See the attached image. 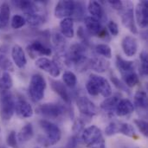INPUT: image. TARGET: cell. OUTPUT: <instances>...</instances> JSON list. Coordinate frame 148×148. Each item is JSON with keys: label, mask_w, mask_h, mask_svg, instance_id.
Here are the masks:
<instances>
[{"label": "cell", "mask_w": 148, "mask_h": 148, "mask_svg": "<svg viewBox=\"0 0 148 148\" xmlns=\"http://www.w3.org/2000/svg\"><path fill=\"white\" fill-rule=\"evenodd\" d=\"M37 113L48 119L57 120L65 114L73 117V110L62 104L58 103H44L39 106L36 109Z\"/></svg>", "instance_id": "cell-1"}, {"label": "cell", "mask_w": 148, "mask_h": 148, "mask_svg": "<svg viewBox=\"0 0 148 148\" xmlns=\"http://www.w3.org/2000/svg\"><path fill=\"white\" fill-rule=\"evenodd\" d=\"M82 140L88 148H106L101 130L96 126H90L82 131Z\"/></svg>", "instance_id": "cell-2"}, {"label": "cell", "mask_w": 148, "mask_h": 148, "mask_svg": "<svg viewBox=\"0 0 148 148\" xmlns=\"http://www.w3.org/2000/svg\"><path fill=\"white\" fill-rule=\"evenodd\" d=\"M39 123L46 134V137L42 138V144L46 147L57 144L62 138V132L60 128L56 124L47 120H41Z\"/></svg>", "instance_id": "cell-3"}, {"label": "cell", "mask_w": 148, "mask_h": 148, "mask_svg": "<svg viewBox=\"0 0 148 148\" xmlns=\"http://www.w3.org/2000/svg\"><path fill=\"white\" fill-rule=\"evenodd\" d=\"M46 87H47L46 81L42 75L40 74L33 75L30 79L29 88H28V92L30 99L35 102H38L42 101L44 96V91L46 89Z\"/></svg>", "instance_id": "cell-4"}, {"label": "cell", "mask_w": 148, "mask_h": 148, "mask_svg": "<svg viewBox=\"0 0 148 148\" xmlns=\"http://www.w3.org/2000/svg\"><path fill=\"white\" fill-rule=\"evenodd\" d=\"M15 113V99L10 91L0 93V115L4 121H10Z\"/></svg>", "instance_id": "cell-5"}, {"label": "cell", "mask_w": 148, "mask_h": 148, "mask_svg": "<svg viewBox=\"0 0 148 148\" xmlns=\"http://www.w3.org/2000/svg\"><path fill=\"white\" fill-rule=\"evenodd\" d=\"M122 24L128 29L133 34L136 35L138 33L135 19H134V5L131 2L123 3L122 9L119 11Z\"/></svg>", "instance_id": "cell-6"}, {"label": "cell", "mask_w": 148, "mask_h": 148, "mask_svg": "<svg viewBox=\"0 0 148 148\" xmlns=\"http://www.w3.org/2000/svg\"><path fill=\"white\" fill-rule=\"evenodd\" d=\"M76 104L82 118L91 119L98 114V108L95 104L86 96H79L76 100Z\"/></svg>", "instance_id": "cell-7"}, {"label": "cell", "mask_w": 148, "mask_h": 148, "mask_svg": "<svg viewBox=\"0 0 148 148\" xmlns=\"http://www.w3.org/2000/svg\"><path fill=\"white\" fill-rule=\"evenodd\" d=\"M89 80L92 81L96 86L99 95H101L104 98H108L112 95V88L106 78L95 74H90Z\"/></svg>", "instance_id": "cell-8"}, {"label": "cell", "mask_w": 148, "mask_h": 148, "mask_svg": "<svg viewBox=\"0 0 148 148\" xmlns=\"http://www.w3.org/2000/svg\"><path fill=\"white\" fill-rule=\"evenodd\" d=\"M75 10V1H59L55 8V16L57 18H68L73 16Z\"/></svg>", "instance_id": "cell-9"}, {"label": "cell", "mask_w": 148, "mask_h": 148, "mask_svg": "<svg viewBox=\"0 0 148 148\" xmlns=\"http://www.w3.org/2000/svg\"><path fill=\"white\" fill-rule=\"evenodd\" d=\"M36 65L42 70L49 73L52 77H58L61 74V69L59 65H57L55 61H51L45 57L38 58L36 61Z\"/></svg>", "instance_id": "cell-10"}, {"label": "cell", "mask_w": 148, "mask_h": 148, "mask_svg": "<svg viewBox=\"0 0 148 148\" xmlns=\"http://www.w3.org/2000/svg\"><path fill=\"white\" fill-rule=\"evenodd\" d=\"M135 17L138 25L146 29L148 23V2L146 0L138 3L135 8Z\"/></svg>", "instance_id": "cell-11"}, {"label": "cell", "mask_w": 148, "mask_h": 148, "mask_svg": "<svg viewBox=\"0 0 148 148\" xmlns=\"http://www.w3.org/2000/svg\"><path fill=\"white\" fill-rule=\"evenodd\" d=\"M15 112L22 119L30 118L34 113L31 105L23 97H18L15 101Z\"/></svg>", "instance_id": "cell-12"}, {"label": "cell", "mask_w": 148, "mask_h": 148, "mask_svg": "<svg viewBox=\"0 0 148 148\" xmlns=\"http://www.w3.org/2000/svg\"><path fill=\"white\" fill-rule=\"evenodd\" d=\"M27 51L31 58H35L36 56H50L52 53L50 48L38 40L32 42L27 47Z\"/></svg>", "instance_id": "cell-13"}, {"label": "cell", "mask_w": 148, "mask_h": 148, "mask_svg": "<svg viewBox=\"0 0 148 148\" xmlns=\"http://www.w3.org/2000/svg\"><path fill=\"white\" fill-rule=\"evenodd\" d=\"M121 47L125 55L128 57L134 56L138 50L137 39L133 36H126L121 42Z\"/></svg>", "instance_id": "cell-14"}, {"label": "cell", "mask_w": 148, "mask_h": 148, "mask_svg": "<svg viewBox=\"0 0 148 148\" xmlns=\"http://www.w3.org/2000/svg\"><path fill=\"white\" fill-rule=\"evenodd\" d=\"M110 67V62L105 59L99 56H95L88 59V69H93L99 73L106 72Z\"/></svg>", "instance_id": "cell-15"}, {"label": "cell", "mask_w": 148, "mask_h": 148, "mask_svg": "<svg viewBox=\"0 0 148 148\" xmlns=\"http://www.w3.org/2000/svg\"><path fill=\"white\" fill-rule=\"evenodd\" d=\"M88 10L92 17L97 19L99 22H106L107 15L101 6V4L97 1H89L88 4Z\"/></svg>", "instance_id": "cell-16"}, {"label": "cell", "mask_w": 148, "mask_h": 148, "mask_svg": "<svg viewBox=\"0 0 148 148\" xmlns=\"http://www.w3.org/2000/svg\"><path fill=\"white\" fill-rule=\"evenodd\" d=\"M134 105L130 100L121 99L115 108L114 114L119 117H122L131 114L132 113H134Z\"/></svg>", "instance_id": "cell-17"}, {"label": "cell", "mask_w": 148, "mask_h": 148, "mask_svg": "<svg viewBox=\"0 0 148 148\" xmlns=\"http://www.w3.org/2000/svg\"><path fill=\"white\" fill-rule=\"evenodd\" d=\"M50 86H51V88L54 90V92L56 94H57L67 104L70 105V103H71L70 94L69 93V91L67 90L65 85L62 82L51 79L50 80Z\"/></svg>", "instance_id": "cell-18"}, {"label": "cell", "mask_w": 148, "mask_h": 148, "mask_svg": "<svg viewBox=\"0 0 148 148\" xmlns=\"http://www.w3.org/2000/svg\"><path fill=\"white\" fill-rule=\"evenodd\" d=\"M11 57L14 63L19 69H23L27 64V59L23 48L17 44L14 45L11 49Z\"/></svg>", "instance_id": "cell-19"}, {"label": "cell", "mask_w": 148, "mask_h": 148, "mask_svg": "<svg viewBox=\"0 0 148 148\" xmlns=\"http://www.w3.org/2000/svg\"><path fill=\"white\" fill-rule=\"evenodd\" d=\"M115 64L116 67L118 69V70L120 71L121 76L134 72L135 71V65L134 62L133 61H128V60H125L124 58H122L121 56H116V60H115Z\"/></svg>", "instance_id": "cell-20"}, {"label": "cell", "mask_w": 148, "mask_h": 148, "mask_svg": "<svg viewBox=\"0 0 148 148\" xmlns=\"http://www.w3.org/2000/svg\"><path fill=\"white\" fill-rule=\"evenodd\" d=\"M9 46L3 44L0 46V68L8 72L14 71V65L8 57Z\"/></svg>", "instance_id": "cell-21"}, {"label": "cell", "mask_w": 148, "mask_h": 148, "mask_svg": "<svg viewBox=\"0 0 148 148\" xmlns=\"http://www.w3.org/2000/svg\"><path fill=\"white\" fill-rule=\"evenodd\" d=\"M120 100L121 98L119 95H114L113 96L111 95L108 98H105V100L101 103V108L103 111L107 112L109 116H113L114 114L115 108Z\"/></svg>", "instance_id": "cell-22"}, {"label": "cell", "mask_w": 148, "mask_h": 148, "mask_svg": "<svg viewBox=\"0 0 148 148\" xmlns=\"http://www.w3.org/2000/svg\"><path fill=\"white\" fill-rule=\"evenodd\" d=\"M24 19L26 23L31 27H39L45 23L47 20V16L45 14L36 12L31 14H24Z\"/></svg>", "instance_id": "cell-23"}, {"label": "cell", "mask_w": 148, "mask_h": 148, "mask_svg": "<svg viewBox=\"0 0 148 148\" xmlns=\"http://www.w3.org/2000/svg\"><path fill=\"white\" fill-rule=\"evenodd\" d=\"M83 21L85 23L87 32L91 36H97L100 30L102 29L101 22L92 16H85Z\"/></svg>", "instance_id": "cell-24"}, {"label": "cell", "mask_w": 148, "mask_h": 148, "mask_svg": "<svg viewBox=\"0 0 148 148\" xmlns=\"http://www.w3.org/2000/svg\"><path fill=\"white\" fill-rule=\"evenodd\" d=\"M61 34L67 38H72L75 34L74 30V20L71 17L64 18L60 23Z\"/></svg>", "instance_id": "cell-25"}, {"label": "cell", "mask_w": 148, "mask_h": 148, "mask_svg": "<svg viewBox=\"0 0 148 148\" xmlns=\"http://www.w3.org/2000/svg\"><path fill=\"white\" fill-rule=\"evenodd\" d=\"M13 3L17 6L24 14H31L39 12L38 6L36 3L33 1H14Z\"/></svg>", "instance_id": "cell-26"}, {"label": "cell", "mask_w": 148, "mask_h": 148, "mask_svg": "<svg viewBox=\"0 0 148 148\" xmlns=\"http://www.w3.org/2000/svg\"><path fill=\"white\" fill-rule=\"evenodd\" d=\"M52 42L54 44V47L56 48V51L59 54L65 53L66 46H67V41L65 37L61 34V32L54 31L52 34Z\"/></svg>", "instance_id": "cell-27"}, {"label": "cell", "mask_w": 148, "mask_h": 148, "mask_svg": "<svg viewBox=\"0 0 148 148\" xmlns=\"http://www.w3.org/2000/svg\"><path fill=\"white\" fill-rule=\"evenodd\" d=\"M147 94L144 90H139L134 95V105L139 110H142L145 113L147 109Z\"/></svg>", "instance_id": "cell-28"}, {"label": "cell", "mask_w": 148, "mask_h": 148, "mask_svg": "<svg viewBox=\"0 0 148 148\" xmlns=\"http://www.w3.org/2000/svg\"><path fill=\"white\" fill-rule=\"evenodd\" d=\"M34 136V129L31 124L28 123L23 126L17 135V140L21 143H25L29 141Z\"/></svg>", "instance_id": "cell-29"}, {"label": "cell", "mask_w": 148, "mask_h": 148, "mask_svg": "<svg viewBox=\"0 0 148 148\" xmlns=\"http://www.w3.org/2000/svg\"><path fill=\"white\" fill-rule=\"evenodd\" d=\"M10 17V8L8 3L4 2L0 7V28L6 29Z\"/></svg>", "instance_id": "cell-30"}, {"label": "cell", "mask_w": 148, "mask_h": 148, "mask_svg": "<svg viewBox=\"0 0 148 148\" xmlns=\"http://www.w3.org/2000/svg\"><path fill=\"white\" fill-rule=\"evenodd\" d=\"M85 13H86V10H85L84 3L81 1L75 2V10H74L72 19L76 20L77 22H81L85 18Z\"/></svg>", "instance_id": "cell-31"}, {"label": "cell", "mask_w": 148, "mask_h": 148, "mask_svg": "<svg viewBox=\"0 0 148 148\" xmlns=\"http://www.w3.org/2000/svg\"><path fill=\"white\" fill-rule=\"evenodd\" d=\"M122 79L124 81L125 85L127 88H134L136 85H138L140 83V77H139L138 74L136 73V71L123 75Z\"/></svg>", "instance_id": "cell-32"}, {"label": "cell", "mask_w": 148, "mask_h": 148, "mask_svg": "<svg viewBox=\"0 0 148 148\" xmlns=\"http://www.w3.org/2000/svg\"><path fill=\"white\" fill-rule=\"evenodd\" d=\"M119 134H121L127 136V137L137 139V135H136V133L134 131V127L128 123L119 122Z\"/></svg>", "instance_id": "cell-33"}, {"label": "cell", "mask_w": 148, "mask_h": 148, "mask_svg": "<svg viewBox=\"0 0 148 148\" xmlns=\"http://www.w3.org/2000/svg\"><path fill=\"white\" fill-rule=\"evenodd\" d=\"M13 86V81L10 75L8 72H4L0 77V90L1 91H10Z\"/></svg>", "instance_id": "cell-34"}, {"label": "cell", "mask_w": 148, "mask_h": 148, "mask_svg": "<svg viewBox=\"0 0 148 148\" xmlns=\"http://www.w3.org/2000/svg\"><path fill=\"white\" fill-rule=\"evenodd\" d=\"M95 52L105 57V59H110L112 58V50L109 45L106 44V43H101V44H97L95 48Z\"/></svg>", "instance_id": "cell-35"}, {"label": "cell", "mask_w": 148, "mask_h": 148, "mask_svg": "<svg viewBox=\"0 0 148 148\" xmlns=\"http://www.w3.org/2000/svg\"><path fill=\"white\" fill-rule=\"evenodd\" d=\"M62 80L65 85L69 88H75L77 84V78L76 75L71 71H66L62 75Z\"/></svg>", "instance_id": "cell-36"}, {"label": "cell", "mask_w": 148, "mask_h": 148, "mask_svg": "<svg viewBox=\"0 0 148 148\" xmlns=\"http://www.w3.org/2000/svg\"><path fill=\"white\" fill-rule=\"evenodd\" d=\"M140 74L142 75H147L148 72V56L147 52L146 50H143L140 55Z\"/></svg>", "instance_id": "cell-37"}, {"label": "cell", "mask_w": 148, "mask_h": 148, "mask_svg": "<svg viewBox=\"0 0 148 148\" xmlns=\"http://www.w3.org/2000/svg\"><path fill=\"white\" fill-rule=\"evenodd\" d=\"M26 23V21L24 19V17L23 16H20V15H14L12 19H11V28L12 29H20L22 28L23 26H24Z\"/></svg>", "instance_id": "cell-38"}, {"label": "cell", "mask_w": 148, "mask_h": 148, "mask_svg": "<svg viewBox=\"0 0 148 148\" xmlns=\"http://www.w3.org/2000/svg\"><path fill=\"white\" fill-rule=\"evenodd\" d=\"M134 123L135 124V126L138 127L139 131L145 136L147 137L148 135V125L147 122L145 120L142 119H135L134 121Z\"/></svg>", "instance_id": "cell-39"}, {"label": "cell", "mask_w": 148, "mask_h": 148, "mask_svg": "<svg viewBox=\"0 0 148 148\" xmlns=\"http://www.w3.org/2000/svg\"><path fill=\"white\" fill-rule=\"evenodd\" d=\"M77 36L78 37L82 40V44H84L85 46L88 47L90 44V41H89V34L87 32V30H85V29L82 26H80L77 29Z\"/></svg>", "instance_id": "cell-40"}, {"label": "cell", "mask_w": 148, "mask_h": 148, "mask_svg": "<svg viewBox=\"0 0 148 148\" xmlns=\"http://www.w3.org/2000/svg\"><path fill=\"white\" fill-rule=\"evenodd\" d=\"M105 134L107 136H113L116 134H119V122L112 121L108 124V126L105 129Z\"/></svg>", "instance_id": "cell-41"}, {"label": "cell", "mask_w": 148, "mask_h": 148, "mask_svg": "<svg viewBox=\"0 0 148 148\" xmlns=\"http://www.w3.org/2000/svg\"><path fill=\"white\" fill-rule=\"evenodd\" d=\"M111 82H113V84L121 91H124V92H127L129 93V90H128V88L125 85V83L123 82H121L116 75H111Z\"/></svg>", "instance_id": "cell-42"}, {"label": "cell", "mask_w": 148, "mask_h": 148, "mask_svg": "<svg viewBox=\"0 0 148 148\" xmlns=\"http://www.w3.org/2000/svg\"><path fill=\"white\" fill-rule=\"evenodd\" d=\"M17 136L15 131H11L9 133L6 138V144L8 147L11 148H17Z\"/></svg>", "instance_id": "cell-43"}, {"label": "cell", "mask_w": 148, "mask_h": 148, "mask_svg": "<svg viewBox=\"0 0 148 148\" xmlns=\"http://www.w3.org/2000/svg\"><path fill=\"white\" fill-rule=\"evenodd\" d=\"M85 124H86L85 120L82 119V117H80V118L77 119V120L75 121V123H74V126H73V132H74L75 134H79V133H81L82 131L84 130V126H85Z\"/></svg>", "instance_id": "cell-44"}, {"label": "cell", "mask_w": 148, "mask_h": 148, "mask_svg": "<svg viewBox=\"0 0 148 148\" xmlns=\"http://www.w3.org/2000/svg\"><path fill=\"white\" fill-rule=\"evenodd\" d=\"M86 89H87L88 93L90 95H92V96H97V95H99V91H98L96 86L89 79H88V82L86 84Z\"/></svg>", "instance_id": "cell-45"}, {"label": "cell", "mask_w": 148, "mask_h": 148, "mask_svg": "<svg viewBox=\"0 0 148 148\" xmlns=\"http://www.w3.org/2000/svg\"><path fill=\"white\" fill-rule=\"evenodd\" d=\"M108 29L109 30V32L114 36H116L119 34V27L117 25V23L114 21H109L108 23Z\"/></svg>", "instance_id": "cell-46"}, {"label": "cell", "mask_w": 148, "mask_h": 148, "mask_svg": "<svg viewBox=\"0 0 148 148\" xmlns=\"http://www.w3.org/2000/svg\"><path fill=\"white\" fill-rule=\"evenodd\" d=\"M108 3L113 9H114L118 11H120L123 7V2H121L120 0H109Z\"/></svg>", "instance_id": "cell-47"}, {"label": "cell", "mask_w": 148, "mask_h": 148, "mask_svg": "<svg viewBox=\"0 0 148 148\" xmlns=\"http://www.w3.org/2000/svg\"><path fill=\"white\" fill-rule=\"evenodd\" d=\"M96 36L99 37V38H101L103 40H106V41H109L110 40L109 33H108V29L106 28H104V27H102V29L100 30V32L98 33V35Z\"/></svg>", "instance_id": "cell-48"}, {"label": "cell", "mask_w": 148, "mask_h": 148, "mask_svg": "<svg viewBox=\"0 0 148 148\" xmlns=\"http://www.w3.org/2000/svg\"><path fill=\"white\" fill-rule=\"evenodd\" d=\"M77 144H78V137L73 136L69 140L67 147H68V148H76L77 147Z\"/></svg>", "instance_id": "cell-49"}, {"label": "cell", "mask_w": 148, "mask_h": 148, "mask_svg": "<svg viewBox=\"0 0 148 148\" xmlns=\"http://www.w3.org/2000/svg\"><path fill=\"white\" fill-rule=\"evenodd\" d=\"M0 148H4V147H0Z\"/></svg>", "instance_id": "cell-50"}, {"label": "cell", "mask_w": 148, "mask_h": 148, "mask_svg": "<svg viewBox=\"0 0 148 148\" xmlns=\"http://www.w3.org/2000/svg\"><path fill=\"white\" fill-rule=\"evenodd\" d=\"M35 148H40V147H35Z\"/></svg>", "instance_id": "cell-51"}, {"label": "cell", "mask_w": 148, "mask_h": 148, "mask_svg": "<svg viewBox=\"0 0 148 148\" xmlns=\"http://www.w3.org/2000/svg\"><path fill=\"white\" fill-rule=\"evenodd\" d=\"M0 131H1V129H0Z\"/></svg>", "instance_id": "cell-52"}]
</instances>
